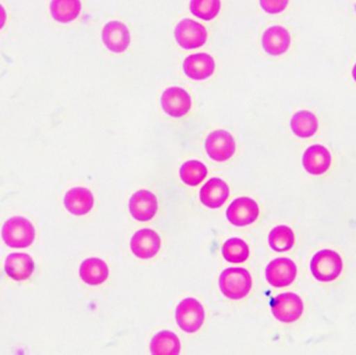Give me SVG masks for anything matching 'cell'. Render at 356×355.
<instances>
[{
	"label": "cell",
	"mask_w": 356,
	"mask_h": 355,
	"mask_svg": "<svg viewBox=\"0 0 356 355\" xmlns=\"http://www.w3.org/2000/svg\"><path fill=\"white\" fill-rule=\"evenodd\" d=\"M220 290L226 298L241 300L251 292L253 280L247 269H226L220 276Z\"/></svg>",
	"instance_id": "obj_1"
},
{
	"label": "cell",
	"mask_w": 356,
	"mask_h": 355,
	"mask_svg": "<svg viewBox=\"0 0 356 355\" xmlns=\"http://www.w3.org/2000/svg\"><path fill=\"white\" fill-rule=\"evenodd\" d=\"M3 239L10 248H28L35 238L31 222L23 216H12L3 226Z\"/></svg>",
	"instance_id": "obj_2"
},
{
	"label": "cell",
	"mask_w": 356,
	"mask_h": 355,
	"mask_svg": "<svg viewBox=\"0 0 356 355\" xmlns=\"http://www.w3.org/2000/svg\"><path fill=\"white\" fill-rule=\"evenodd\" d=\"M343 269L341 255L329 248L316 253L311 262L312 274L320 282L337 280L341 276Z\"/></svg>",
	"instance_id": "obj_3"
},
{
	"label": "cell",
	"mask_w": 356,
	"mask_h": 355,
	"mask_svg": "<svg viewBox=\"0 0 356 355\" xmlns=\"http://www.w3.org/2000/svg\"><path fill=\"white\" fill-rule=\"evenodd\" d=\"M175 319L184 332L195 333L204 324L205 310L197 299L186 298L178 304Z\"/></svg>",
	"instance_id": "obj_4"
},
{
	"label": "cell",
	"mask_w": 356,
	"mask_h": 355,
	"mask_svg": "<svg viewBox=\"0 0 356 355\" xmlns=\"http://www.w3.org/2000/svg\"><path fill=\"white\" fill-rule=\"evenodd\" d=\"M176 42L185 49L202 47L207 42L208 32L202 24L193 19H181L174 30Z\"/></svg>",
	"instance_id": "obj_5"
},
{
	"label": "cell",
	"mask_w": 356,
	"mask_h": 355,
	"mask_svg": "<svg viewBox=\"0 0 356 355\" xmlns=\"http://www.w3.org/2000/svg\"><path fill=\"white\" fill-rule=\"evenodd\" d=\"M303 310V301L293 292H284L272 303V314L284 324H293L299 320Z\"/></svg>",
	"instance_id": "obj_6"
},
{
	"label": "cell",
	"mask_w": 356,
	"mask_h": 355,
	"mask_svg": "<svg viewBox=\"0 0 356 355\" xmlns=\"http://www.w3.org/2000/svg\"><path fill=\"white\" fill-rule=\"evenodd\" d=\"M205 148L211 159L218 162L227 161L235 154V139L226 130H215L206 138Z\"/></svg>",
	"instance_id": "obj_7"
},
{
	"label": "cell",
	"mask_w": 356,
	"mask_h": 355,
	"mask_svg": "<svg viewBox=\"0 0 356 355\" xmlns=\"http://www.w3.org/2000/svg\"><path fill=\"white\" fill-rule=\"evenodd\" d=\"M163 111L172 118H183L191 109L192 100L183 88L171 87L165 90L160 97Z\"/></svg>",
	"instance_id": "obj_8"
},
{
	"label": "cell",
	"mask_w": 356,
	"mask_h": 355,
	"mask_svg": "<svg viewBox=\"0 0 356 355\" xmlns=\"http://www.w3.org/2000/svg\"><path fill=\"white\" fill-rule=\"evenodd\" d=\"M229 223L235 226H247L254 223L259 216V206L251 198H238L226 210Z\"/></svg>",
	"instance_id": "obj_9"
},
{
	"label": "cell",
	"mask_w": 356,
	"mask_h": 355,
	"mask_svg": "<svg viewBox=\"0 0 356 355\" xmlns=\"http://www.w3.org/2000/svg\"><path fill=\"white\" fill-rule=\"evenodd\" d=\"M161 248L159 235L151 228H142L136 232L131 240V252L140 260H151Z\"/></svg>",
	"instance_id": "obj_10"
},
{
	"label": "cell",
	"mask_w": 356,
	"mask_h": 355,
	"mask_svg": "<svg viewBox=\"0 0 356 355\" xmlns=\"http://www.w3.org/2000/svg\"><path fill=\"white\" fill-rule=\"evenodd\" d=\"M297 274L295 262L288 258L272 260L266 269L268 283L275 288H284L293 284Z\"/></svg>",
	"instance_id": "obj_11"
},
{
	"label": "cell",
	"mask_w": 356,
	"mask_h": 355,
	"mask_svg": "<svg viewBox=\"0 0 356 355\" xmlns=\"http://www.w3.org/2000/svg\"><path fill=\"white\" fill-rule=\"evenodd\" d=\"M102 40L106 48L111 53L122 54L131 44V32L121 22H110L104 27Z\"/></svg>",
	"instance_id": "obj_12"
},
{
	"label": "cell",
	"mask_w": 356,
	"mask_h": 355,
	"mask_svg": "<svg viewBox=\"0 0 356 355\" xmlns=\"http://www.w3.org/2000/svg\"><path fill=\"white\" fill-rule=\"evenodd\" d=\"M129 210L133 218L138 221H149L157 214V198L149 190H139L129 200Z\"/></svg>",
	"instance_id": "obj_13"
},
{
	"label": "cell",
	"mask_w": 356,
	"mask_h": 355,
	"mask_svg": "<svg viewBox=\"0 0 356 355\" xmlns=\"http://www.w3.org/2000/svg\"><path fill=\"white\" fill-rule=\"evenodd\" d=\"M215 70V59L208 54H194L188 56L184 61V72L190 79H207L213 75Z\"/></svg>",
	"instance_id": "obj_14"
},
{
	"label": "cell",
	"mask_w": 356,
	"mask_h": 355,
	"mask_svg": "<svg viewBox=\"0 0 356 355\" xmlns=\"http://www.w3.org/2000/svg\"><path fill=\"white\" fill-rule=\"evenodd\" d=\"M291 37L286 28L282 26H272L264 32L261 45L270 56H281L289 49Z\"/></svg>",
	"instance_id": "obj_15"
},
{
	"label": "cell",
	"mask_w": 356,
	"mask_h": 355,
	"mask_svg": "<svg viewBox=\"0 0 356 355\" xmlns=\"http://www.w3.org/2000/svg\"><path fill=\"white\" fill-rule=\"evenodd\" d=\"M229 196V188L221 178L208 180L200 192L202 204L208 208H219L225 204Z\"/></svg>",
	"instance_id": "obj_16"
},
{
	"label": "cell",
	"mask_w": 356,
	"mask_h": 355,
	"mask_svg": "<svg viewBox=\"0 0 356 355\" xmlns=\"http://www.w3.org/2000/svg\"><path fill=\"white\" fill-rule=\"evenodd\" d=\"M332 156L325 146H309L303 155V166L312 175H321L329 170Z\"/></svg>",
	"instance_id": "obj_17"
},
{
	"label": "cell",
	"mask_w": 356,
	"mask_h": 355,
	"mask_svg": "<svg viewBox=\"0 0 356 355\" xmlns=\"http://www.w3.org/2000/svg\"><path fill=\"white\" fill-rule=\"evenodd\" d=\"M5 270L14 281H26L35 271V262L26 253H12L6 260Z\"/></svg>",
	"instance_id": "obj_18"
},
{
	"label": "cell",
	"mask_w": 356,
	"mask_h": 355,
	"mask_svg": "<svg viewBox=\"0 0 356 355\" xmlns=\"http://www.w3.org/2000/svg\"><path fill=\"white\" fill-rule=\"evenodd\" d=\"M63 203L72 214L85 216L93 208L94 196L87 188H73L67 192Z\"/></svg>",
	"instance_id": "obj_19"
},
{
	"label": "cell",
	"mask_w": 356,
	"mask_h": 355,
	"mask_svg": "<svg viewBox=\"0 0 356 355\" xmlns=\"http://www.w3.org/2000/svg\"><path fill=\"white\" fill-rule=\"evenodd\" d=\"M80 278L86 284L97 286L103 284L109 276V268L99 258H88L80 266Z\"/></svg>",
	"instance_id": "obj_20"
},
{
	"label": "cell",
	"mask_w": 356,
	"mask_h": 355,
	"mask_svg": "<svg viewBox=\"0 0 356 355\" xmlns=\"http://www.w3.org/2000/svg\"><path fill=\"white\" fill-rule=\"evenodd\" d=\"M290 127L297 137L306 139L313 137L318 130V120L313 112L301 110L293 114L290 121Z\"/></svg>",
	"instance_id": "obj_21"
},
{
	"label": "cell",
	"mask_w": 356,
	"mask_h": 355,
	"mask_svg": "<svg viewBox=\"0 0 356 355\" xmlns=\"http://www.w3.org/2000/svg\"><path fill=\"white\" fill-rule=\"evenodd\" d=\"M149 348L154 355H178L181 353V342L174 333L161 331L153 337Z\"/></svg>",
	"instance_id": "obj_22"
},
{
	"label": "cell",
	"mask_w": 356,
	"mask_h": 355,
	"mask_svg": "<svg viewBox=\"0 0 356 355\" xmlns=\"http://www.w3.org/2000/svg\"><path fill=\"white\" fill-rule=\"evenodd\" d=\"M81 8L80 0H51V13L59 23H72L79 16Z\"/></svg>",
	"instance_id": "obj_23"
},
{
	"label": "cell",
	"mask_w": 356,
	"mask_h": 355,
	"mask_svg": "<svg viewBox=\"0 0 356 355\" xmlns=\"http://www.w3.org/2000/svg\"><path fill=\"white\" fill-rule=\"evenodd\" d=\"M222 255L227 262L241 264L247 262L250 256V248L247 242L240 238H229L222 246Z\"/></svg>",
	"instance_id": "obj_24"
},
{
	"label": "cell",
	"mask_w": 356,
	"mask_h": 355,
	"mask_svg": "<svg viewBox=\"0 0 356 355\" xmlns=\"http://www.w3.org/2000/svg\"><path fill=\"white\" fill-rule=\"evenodd\" d=\"M295 244V234L289 226H277L270 232L269 246L275 252H287Z\"/></svg>",
	"instance_id": "obj_25"
},
{
	"label": "cell",
	"mask_w": 356,
	"mask_h": 355,
	"mask_svg": "<svg viewBox=\"0 0 356 355\" xmlns=\"http://www.w3.org/2000/svg\"><path fill=\"white\" fill-rule=\"evenodd\" d=\"M207 174L208 170L205 164L197 161V160H190V161L185 162L179 170V175H181L184 184L191 186V187L201 184L205 180Z\"/></svg>",
	"instance_id": "obj_26"
},
{
	"label": "cell",
	"mask_w": 356,
	"mask_h": 355,
	"mask_svg": "<svg viewBox=\"0 0 356 355\" xmlns=\"http://www.w3.org/2000/svg\"><path fill=\"white\" fill-rule=\"evenodd\" d=\"M221 10V0H190V11L197 19L211 21Z\"/></svg>",
	"instance_id": "obj_27"
},
{
	"label": "cell",
	"mask_w": 356,
	"mask_h": 355,
	"mask_svg": "<svg viewBox=\"0 0 356 355\" xmlns=\"http://www.w3.org/2000/svg\"><path fill=\"white\" fill-rule=\"evenodd\" d=\"M261 9L270 14L282 13L287 8L289 0H259Z\"/></svg>",
	"instance_id": "obj_28"
},
{
	"label": "cell",
	"mask_w": 356,
	"mask_h": 355,
	"mask_svg": "<svg viewBox=\"0 0 356 355\" xmlns=\"http://www.w3.org/2000/svg\"><path fill=\"white\" fill-rule=\"evenodd\" d=\"M6 22H7V13H6L5 8L0 5V30L3 29Z\"/></svg>",
	"instance_id": "obj_29"
},
{
	"label": "cell",
	"mask_w": 356,
	"mask_h": 355,
	"mask_svg": "<svg viewBox=\"0 0 356 355\" xmlns=\"http://www.w3.org/2000/svg\"><path fill=\"white\" fill-rule=\"evenodd\" d=\"M352 75H353L354 80L356 81V63L355 65H354L353 71H352Z\"/></svg>",
	"instance_id": "obj_30"
}]
</instances>
